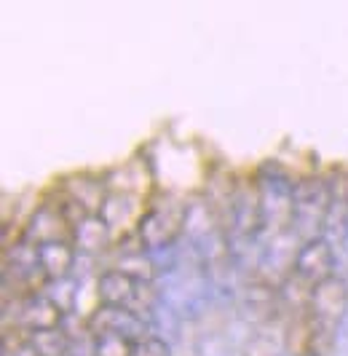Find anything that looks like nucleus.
<instances>
[{
	"label": "nucleus",
	"mask_w": 348,
	"mask_h": 356,
	"mask_svg": "<svg viewBox=\"0 0 348 356\" xmlns=\"http://www.w3.org/2000/svg\"><path fill=\"white\" fill-rule=\"evenodd\" d=\"M308 311H311L316 319L338 324L340 316L348 311V286L340 279L327 276L324 282H319V284L313 286Z\"/></svg>",
	"instance_id": "obj_1"
},
{
	"label": "nucleus",
	"mask_w": 348,
	"mask_h": 356,
	"mask_svg": "<svg viewBox=\"0 0 348 356\" xmlns=\"http://www.w3.org/2000/svg\"><path fill=\"white\" fill-rule=\"evenodd\" d=\"M100 298H102L104 305H113V308H137L134 300H137L142 292H148V284L134 279L132 273L126 270H107L100 276Z\"/></svg>",
	"instance_id": "obj_2"
},
{
	"label": "nucleus",
	"mask_w": 348,
	"mask_h": 356,
	"mask_svg": "<svg viewBox=\"0 0 348 356\" xmlns=\"http://www.w3.org/2000/svg\"><path fill=\"white\" fill-rule=\"evenodd\" d=\"M88 327L100 335V332H118L132 340L139 335V319L134 316V311L129 308H113V305H100L94 311V316L88 319Z\"/></svg>",
	"instance_id": "obj_3"
},
{
	"label": "nucleus",
	"mask_w": 348,
	"mask_h": 356,
	"mask_svg": "<svg viewBox=\"0 0 348 356\" xmlns=\"http://www.w3.org/2000/svg\"><path fill=\"white\" fill-rule=\"evenodd\" d=\"M330 268H332V252L330 247L316 238V241H308L300 254H297V268L295 273H300L303 279H308L311 284H319L330 276Z\"/></svg>",
	"instance_id": "obj_4"
},
{
	"label": "nucleus",
	"mask_w": 348,
	"mask_h": 356,
	"mask_svg": "<svg viewBox=\"0 0 348 356\" xmlns=\"http://www.w3.org/2000/svg\"><path fill=\"white\" fill-rule=\"evenodd\" d=\"M59 319H62V311L59 305H54L46 298H27V305L22 308V324L30 330V332H46V330H59Z\"/></svg>",
	"instance_id": "obj_5"
},
{
	"label": "nucleus",
	"mask_w": 348,
	"mask_h": 356,
	"mask_svg": "<svg viewBox=\"0 0 348 356\" xmlns=\"http://www.w3.org/2000/svg\"><path fill=\"white\" fill-rule=\"evenodd\" d=\"M38 250V266L43 270L46 279L54 276H62L72 263V247L65 241H54V244H40L35 247Z\"/></svg>",
	"instance_id": "obj_6"
},
{
	"label": "nucleus",
	"mask_w": 348,
	"mask_h": 356,
	"mask_svg": "<svg viewBox=\"0 0 348 356\" xmlns=\"http://www.w3.org/2000/svg\"><path fill=\"white\" fill-rule=\"evenodd\" d=\"M70 188H75L72 193H68L84 212H97L100 207H102V188L94 182V179H88V177H78L75 182H70Z\"/></svg>",
	"instance_id": "obj_7"
},
{
	"label": "nucleus",
	"mask_w": 348,
	"mask_h": 356,
	"mask_svg": "<svg viewBox=\"0 0 348 356\" xmlns=\"http://www.w3.org/2000/svg\"><path fill=\"white\" fill-rule=\"evenodd\" d=\"M35 351L40 356H68L70 351V340L65 338L62 330H46V332H35L30 340Z\"/></svg>",
	"instance_id": "obj_8"
},
{
	"label": "nucleus",
	"mask_w": 348,
	"mask_h": 356,
	"mask_svg": "<svg viewBox=\"0 0 348 356\" xmlns=\"http://www.w3.org/2000/svg\"><path fill=\"white\" fill-rule=\"evenodd\" d=\"M94 356H134V343L118 332H100L94 340Z\"/></svg>",
	"instance_id": "obj_9"
},
{
	"label": "nucleus",
	"mask_w": 348,
	"mask_h": 356,
	"mask_svg": "<svg viewBox=\"0 0 348 356\" xmlns=\"http://www.w3.org/2000/svg\"><path fill=\"white\" fill-rule=\"evenodd\" d=\"M75 241L86 250H97L104 244V225L97 217H86L78 228H75Z\"/></svg>",
	"instance_id": "obj_10"
},
{
	"label": "nucleus",
	"mask_w": 348,
	"mask_h": 356,
	"mask_svg": "<svg viewBox=\"0 0 348 356\" xmlns=\"http://www.w3.org/2000/svg\"><path fill=\"white\" fill-rule=\"evenodd\" d=\"M244 356H278V348L274 338H268V335H252V338L246 340V346H244Z\"/></svg>",
	"instance_id": "obj_11"
},
{
	"label": "nucleus",
	"mask_w": 348,
	"mask_h": 356,
	"mask_svg": "<svg viewBox=\"0 0 348 356\" xmlns=\"http://www.w3.org/2000/svg\"><path fill=\"white\" fill-rule=\"evenodd\" d=\"M134 356H169V346L158 338H145L134 343Z\"/></svg>",
	"instance_id": "obj_12"
},
{
	"label": "nucleus",
	"mask_w": 348,
	"mask_h": 356,
	"mask_svg": "<svg viewBox=\"0 0 348 356\" xmlns=\"http://www.w3.org/2000/svg\"><path fill=\"white\" fill-rule=\"evenodd\" d=\"M11 356H40V354L35 351V348H33V346H30V343H24V346L19 348L17 354H11Z\"/></svg>",
	"instance_id": "obj_13"
}]
</instances>
